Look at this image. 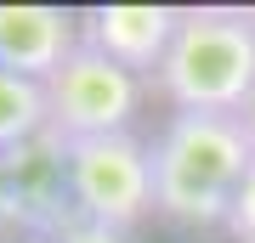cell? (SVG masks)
Instances as JSON below:
<instances>
[{
	"label": "cell",
	"instance_id": "5b68a950",
	"mask_svg": "<svg viewBox=\"0 0 255 243\" xmlns=\"http://www.w3.org/2000/svg\"><path fill=\"white\" fill-rule=\"evenodd\" d=\"M6 164V187H11V215H17L23 238H57L63 226H74V198H68V142L51 130H40L34 142L0 153Z\"/></svg>",
	"mask_w": 255,
	"mask_h": 243
},
{
	"label": "cell",
	"instance_id": "7a4b0ae2",
	"mask_svg": "<svg viewBox=\"0 0 255 243\" xmlns=\"http://www.w3.org/2000/svg\"><path fill=\"white\" fill-rule=\"evenodd\" d=\"M159 90L176 113L238 119L255 96V23L244 6H182L170 51L159 63Z\"/></svg>",
	"mask_w": 255,
	"mask_h": 243
},
{
	"label": "cell",
	"instance_id": "52a82bcc",
	"mask_svg": "<svg viewBox=\"0 0 255 243\" xmlns=\"http://www.w3.org/2000/svg\"><path fill=\"white\" fill-rule=\"evenodd\" d=\"M80 45V17L63 6H34V0H0V68L46 85L68 51Z\"/></svg>",
	"mask_w": 255,
	"mask_h": 243
},
{
	"label": "cell",
	"instance_id": "30bf717a",
	"mask_svg": "<svg viewBox=\"0 0 255 243\" xmlns=\"http://www.w3.org/2000/svg\"><path fill=\"white\" fill-rule=\"evenodd\" d=\"M51 243H125V232H114V226H97V221H74V226H63Z\"/></svg>",
	"mask_w": 255,
	"mask_h": 243
},
{
	"label": "cell",
	"instance_id": "7c38bea8",
	"mask_svg": "<svg viewBox=\"0 0 255 243\" xmlns=\"http://www.w3.org/2000/svg\"><path fill=\"white\" fill-rule=\"evenodd\" d=\"M238 119H244V130H250V142H255V96H250V108L238 113Z\"/></svg>",
	"mask_w": 255,
	"mask_h": 243
},
{
	"label": "cell",
	"instance_id": "6da1fadb",
	"mask_svg": "<svg viewBox=\"0 0 255 243\" xmlns=\"http://www.w3.org/2000/svg\"><path fill=\"white\" fill-rule=\"evenodd\" d=\"M255 164L244 119L227 113H176L153 142V209L187 226H227Z\"/></svg>",
	"mask_w": 255,
	"mask_h": 243
},
{
	"label": "cell",
	"instance_id": "8992f818",
	"mask_svg": "<svg viewBox=\"0 0 255 243\" xmlns=\"http://www.w3.org/2000/svg\"><path fill=\"white\" fill-rule=\"evenodd\" d=\"M176 28H182V6H136V0H119V6H91L85 11L80 40L97 45L108 63L130 68L136 80H147V74H159Z\"/></svg>",
	"mask_w": 255,
	"mask_h": 243
},
{
	"label": "cell",
	"instance_id": "4fadbf2b",
	"mask_svg": "<svg viewBox=\"0 0 255 243\" xmlns=\"http://www.w3.org/2000/svg\"><path fill=\"white\" fill-rule=\"evenodd\" d=\"M23 243H46V238H23Z\"/></svg>",
	"mask_w": 255,
	"mask_h": 243
},
{
	"label": "cell",
	"instance_id": "3957f363",
	"mask_svg": "<svg viewBox=\"0 0 255 243\" xmlns=\"http://www.w3.org/2000/svg\"><path fill=\"white\" fill-rule=\"evenodd\" d=\"M68 198L80 221L114 232L136 226L153 209V142H142L136 130L68 142Z\"/></svg>",
	"mask_w": 255,
	"mask_h": 243
},
{
	"label": "cell",
	"instance_id": "ba28073f",
	"mask_svg": "<svg viewBox=\"0 0 255 243\" xmlns=\"http://www.w3.org/2000/svg\"><path fill=\"white\" fill-rule=\"evenodd\" d=\"M46 130V85L0 68V153L34 142Z\"/></svg>",
	"mask_w": 255,
	"mask_h": 243
},
{
	"label": "cell",
	"instance_id": "5bb4252c",
	"mask_svg": "<svg viewBox=\"0 0 255 243\" xmlns=\"http://www.w3.org/2000/svg\"><path fill=\"white\" fill-rule=\"evenodd\" d=\"M244 11H250V23H255V6H244Z\"/></svg>",
	"mask_w": 255,
	"mask_h": 243
},
{
	"label": "cell",
	"instance_id": "9c48e42d",
	"mask_svg": "<svg viewBox=\"0 0 255 243\" xmlns=\"http://www.w3.org/2000/svg\"><path fill=\"white\" fill-rule=\"evenodd\" d=\"M227 232L238 243H255V164H250V175H244V187H238V198L227 209Z\"/></svg>",
	"mask_w": 255,
	"mask_h": 243
},
{
	"label": "cell",
	"instance_id": "277c9868",
	"mask_svg": "<svg viewBox=\"0 0 255 243\" xmlns=\"http://www.w3.org/2000/svg\"><path fill=\"white\" fill-rule=\"evenodd\" d=\"M142 108V80L130 68L108 63L97 45H74L68 63L46 80V130L63 142H91V136H119Z\"/></svg>",
	"mask_w": 255,
	"mask_h": 243
},
{
	"label": "cell",
	"instance_id": "8fae6325",
	"mask_svg": "<svg viewBox=\"0 0 255 243\" xmlns=\"http://www.w3.org/2000/svg\"><path fill=\"white\" fill-rule=\"evenodd\" d=\"M6 226H17V215H11V187H6V164H0V232Z\"/></svg>",
	"mask_w": 255,
	"mask_h": 243
}]
</instances>
